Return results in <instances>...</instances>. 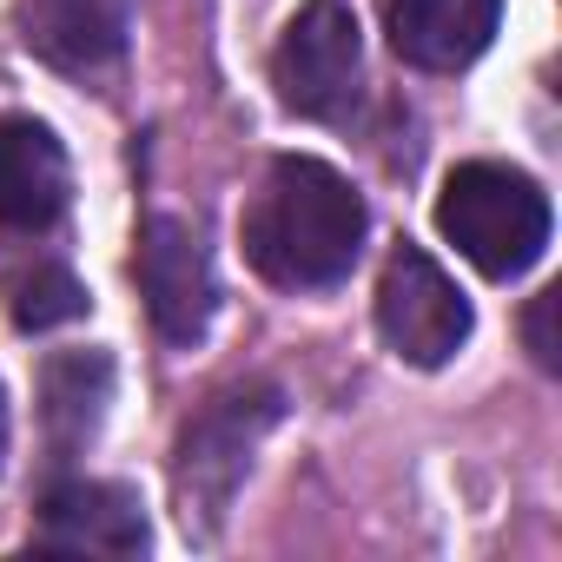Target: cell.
Returning <instances> with one entry per match:
<instances>
[{
  "mask_svg": "<svg viewBox=\"0 0 562 562\" xmlns=\"http://www.w3.org/2000/svg\"><path fill=\"white\" fill-rule=\"evenodd\" d=\"M437 232L483 278H522L549 245V192L503 159H470L437 192Z\"/></svg>",
  "mask_w": 562,
  "mask_h": 562,
  "instance_id": "cell-2",
  "label": "cell"
},
{
  "mask_svg": "<svg viewBox=\"0 0 562 562\" xmlns=\"http://www.w3.org/2000/svg\"><path fill=\"white\" fill-rule=\"evenodd\" d=\"M21 41L60 74H106L126 47L120 0H21Z\"/></svg>",
  "mask_w": 562,
  "mask_h": 562,
  "instance_id": "cell-9",
  "label": "cell"
},
{
  "mask_svg": "<svg viewBox=\"0 0 562 562\" xmlns=\"http://www.w3.org/2000/svg\"><path fill=\"white\" fill-rule=\"evenodd\" d=\"M555 305H562V292H536V299H529V318H522V338H529V351H536L542 371L562 364V345H555Z\"/></svg>",
  "mask_w": 562,
  "mask_h": 562,
  "instance_id": "cell-13",
  "label": "cell"
},
{
  "mask_svg": "<svg viewBox=\"0 0 562 562\" xmlns=\"http://www.w3.org/2000/svg\"><path fill=\"white\" fill-rule=\"evenodd\" d=\"M358 67H364V41H358L351 8L345 0H305L292 27L278 34L271 87L299 120H338L358 100Z\"/></svg>",
  "mask_w": 562,
  "mask_h": 562,
  "instance_id": "cell-5",
  "label": "cell"
},
{
  "mask_svg": "<svg viewBox=\"0 0 562 562\" xmlns=\"http://www.w3.org/2000/svg\"><path fill=\"white\" fill-rule=\"evenodd\" d=\"M0 463H8V391H0Z\"/></svg>",
  "mask_w": 562,
  "mask_h": 562,
  "instance_id": "cell-14",
  "label": "cell"
},
{
  "mask_svg": "<svg viewBox=\"0 0 562 562\" xmlns=\"http://www.w3.org/2000/svg\"><path fill=\"white\" fill-rule=\"evenodd\" d=\"M503 21V0H391V47L424 74L470 67Z\"/></svg>",
  "mask_w": 562,
  "mask_h": 562,
  "instance_id": "cell-8",
  "label": "cell"
},
{
  "mask_svg": "<svg viewBox=\"0 0 562 562\" xmlns=\"http://www.w3.org/2000/svg\"><path fill=\"white\" fill-rule=\"evenodd\" d=\"M8 305H14V325L21 331H54V325H67V318L87 312V285H80L67 265L41 258V265H27L14 285H8Z\"/></svg>",
  "mask_w": 562,
  "mask_h": 562,
  "instance_id": "cell-12",
  "label": "cell"
},
{
  "mask_svg": "<svg viewBox=\"0 0 562 562\" xmlns=\"http://www.w3.org/2000/svg\"><path fill=\"white\" fill-rule=\"evenodd\" d=\"M41 549L54 555H139L146 509L126 483H60L41 503Z\"/></svg>",
  "mask_w": 562,
  "mask_h": 562,
  "instance_id": "cell-7",
  "label": "cell"
},
{
  "mask_svg": "<svg viewBox=\"0 0 562 562\" xmlns=\"http://www.w3.org/2000/svg\"><path fill=\"white\" fill-rule=\"evenodd\" d=\"M364 232H371V212L358 186L325 159L285 153L271 159L245 212V258L285 292H325L338 278H351Z\"/></svg>",
  "mask_w": 562,
  "mask_h": 562,
  "instance_id": "cell-1",
  "label": "cell"
},
{
  "mask_svg": "<svg viewBox=\"0 0 562 562\" xmlns=\"http://www.w3.org/2000/svg\"><path fill=\"white\" fill-rule=\"evenodd\" d=\"M106 404H113L106 351H60V358H47V371H41V424H47L54 457L87 450L100 417H106Z\"/></svg>",
  "mask_w": 562,
  "mask_h": 562,
  "instance_id": "cell-11",
  "label": "cell"
},
{
  "mask_svg": "<svg viewBox=\"0 0 562 562\" xmlns=\"http://www.w3.org/2000/svg\"><path fill=\"white\" fill-rule=\"evenodd\" d=\"M470 299L457 292V278L424 251V245H397L384 278H378V331L384 345L417 364V371H437L463 351L470 338Z\"/></svg>",
  "mask_w": 562,
  "mask_h": 562,
  "instance_id": "cell-4",
  "label": "cell"
},
{
  "mask_svg": "<svg viewBox=\"0 0 562 562\" xmlns=\"http://www.w3.org/2000/svg\"><path fill=\"white\" fill-rule=\"evenodd\" d=\"M139 299H146L159 338H172V345L205 338V325L218 312V278H212V258H205L192 225L146 218V232H139Z\"/></svg>",
  "mask_w": 562,
  "mask_h": 562,
  "instance_id": "cell-6",
  "label": "cell"
},
{
  "mask_svg": "<svg viewBox=\"0 0 562 562\" xmlns=\"http://www.w3.org/2000/svg\"><path fill=\"white\" fill-rule=\"evenodd\" d=\"M67 212V153L41 120H0V225L47 232Z\"/></svg>",
  "mask_w": 562,
  "mask_h": 562,
  "instance_id": "cell-10",
  "label": "cell"
},
{
  "mask_svg": "<svg viewBox=\"0 0 562 562\" xmlns=\"http://www.w3.org/2000/svg\"><path fill=\"white\" fill-rule=\"evenodd\" d=\"M278 424V391L271 384H238L218 391L186 430H179V457H172V496H179V522L192 536H212L251 470V450L265 443V430Z\"/></svg>",
  "mask_w": 562,
  "mask_h": 562,
  "instance_id": "cell-3",
  "label": "cell"
}]
</instances>
